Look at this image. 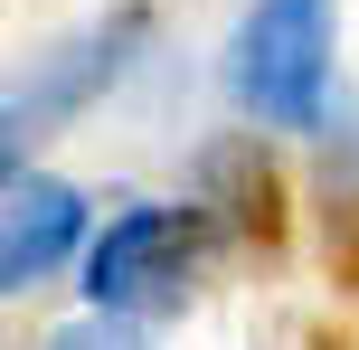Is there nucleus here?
<instances>
[{"label": "nucleus", "instance_id": "423d86ee", "mask_svg": "<svg viewBox=\"0 0 359 350\" xmlns=\"http://www.w3.org/2000/svg\"><path fill=\"white\" fill-rule=\"evenodd\" d=\"M322 246H331V275L359 294V123H341L322 152Z\"/></svg>", "mask_w": 359, "mask_h": 350}, {"label": "nucleus", "instance_id": "39448f33", "mask_svg": "<svg viewBox=\"0 0 359 350\" xmlns=\"http://www.w3.org/2000/svg\"><path fill=\"white\" fill-rule=\"evenodd\" d=\"M198 218H208V237H236V246H274L284 237V170H274V152L255 142V133H227V142L198 152Z\"/></svg>", "mask_w": 359, "mask_h": 350}, {"label": "nucleus", "instance_id": "7ed1b4c3", "mask_svg": "<svg viewBox=\"0 0 359 350\" xmlns=\"http://www.w3.org/2000/svg\"><path fill=\"white\" fill-rule=\"evenodd\" d=\"M198 246H208V218H198V208H170V199L114 208V227L86 246V294H95V313L123 322V313L170 303L180 284H189Z\"/></svg>", "mask_w": 359, "mask_h": 350}, {"label": "nucleus", "instance_id": "f03ea898", "mask_svg": "<svg viewBox=\"0 0 359 350\" xmlns=\"http://www.w3.org/2000/svg\"><path fill=\"white\" fill-rule=\"evenodd\" d=\"M142 38H151V0H123V10H104L95 29L57 38V48H48V57H38V67L10 86V114H0L10 170H19V152H29V133H57L67 114H86L95 95H104L114 76H123L133 57H142Z\"/></svg>", "mask_w": 359, "mask_h": 350}, {"label": "nucleus", "instance_id": "20e7f679", "mask_svg": "<svg viewBox=\"0 0 359 350\" xmlns=\"http://www.w3.org/2000/svg\"><path fill=\"white\" fill-rule=\"evenodd\" d=\"M76 246H86V189L19 161L10 170V208H0V294H38Z\"/></svg>", "mask_w": 359, "mask_h": 350}, {"label": "nucleus", "instance_id": "0eeeda50", "mask_svg": "<svg viewBox=\"0 0 359 350\" xmlns=\"http://www.w3.org/2000/svg\"><path fill=\"white\" fill-rule=\"evenodd\" d=\"M48 350H151L142 332H123V322H104V313H95V322H67V332H48Z\"/></svg>", "mask_w": 359, "mask_h": 350}, {"label": "nucleus", "instance_id": "f257e3e1", "mask_svg": "<svg viewBox=\"0 0 359 350\" xmlns=\"http://www.w3.org/2000/svg\"><path fill=\"white\" fill-rule=\"evenodd\" d=\"M227 86L265 133H331V0H255L227 38Z\"/></svg>", "mask_w": 359, "mask_h": 350}]
</instances>
